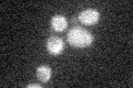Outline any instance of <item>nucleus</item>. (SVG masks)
<instances>
[{
  "label": "nucleus",
  "mask_w": 133,
  "mask_h": 88,
  "mask_svg": "<svg viewBox=\"0 0 133 88\" xmlns=\"http://www.w3.org/2000/svg\"><path fill=\"white\" fill-rule=\"evenodd\" d=\"M93 36L91 33L88 32L84 29L76 28L70 30L68 33V42L72 46L76 47H85L92 43Z\"/></svg>",
  "instance_id": "f257e3e1"
},
{
  "label": "nucleus",
  "mask_w": 133,
  "mask_h": 88,
  "mask_svg": "<svg viewBox=\"0 0 133 88\" xmlns=\"http://www.w3.org/2000/svg\"><path fill=\"white\" fill-rule=\"evenodd\" d=\"M99 17H100V13L95 9H87V10H83L80 13L79 20H80V22L82 24L91 26V24H94L99 20Z\"/></svg>",
  "instance_id": "f03ea898"
},
{
  "label": "nucleus",
  "mask_w": 133,
  "mask_h": 88,
  "mask_svg": "<svg viewBox=\"0 0 133 88\" xmlns=\"http://www.w3.org/2000/svg\"><path fill=\"white\" fill-rule=\"evenodd\" d=\"M64 44L63 41H62L60 37L58 36H51L49 37V40L47 42V49L49 53H51L52 55H58L63 51Z\"/></svg>",
  "instance_id": "7ed1b4c3"
},
{
  "label": "nucleus",
  "mask_w": 133,
  "mask_h": 88,
  "mask_svg": "<svg viewBox=\"0 0 133 88\" xmlns=\"http://www.w3.org/2000/svg\"><path fill=\"white\" fill-rule=\"evenodd\" d=\"M51 26L55 31L61 32L66 28V20L63 15H55L51 20Z\"/></svg>",
  "instance_id": "20e7f679"
},
{
  "label": "nucleus",
  "mask_w": 133,
  "mask_h": 88,
  "mask_svg": "<svg viewBox=\"0 0 133 88\" xmlns=\"http://www.w3.org/2000/svg\"><path fill=\"white\" fill-rule=\"evenodd\" d=\"M37 76L41 82L47 83L51 77V69L48 66H40L37 69Z\"/></svg>",
  "instance_id": "39448f33"
},
{
  "label": "nucleus",
  "mask_w": 133,
  "mask_h": 88,
  "mask_svg": "<svg viewBox=\"0 0 133 88\" xmlns=\"http://www.w3.org/2000/svg\"><path fill=\"white\" fill-rule=\"evenodd\" d=\"M29 88H31V87H37V88H39L40 85H38V84H30V85H28Z\"/></svg>",
  "instance_id": "423d86ee"
}]
</instances>
